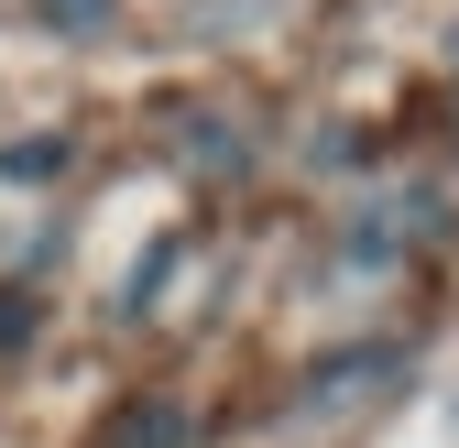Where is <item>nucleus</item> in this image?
<instances>
[{"label":"nucleus","mask_w":459,"mask_h":448,"mask_svg":"<svg viewBox=\"0 0 459 448\" xmlns=\"http://www.w3.org/2000/svg\"><path fill=\"white\" fill-rule=\"evenodd\" d=\"M394 383H405V350L394 340H372V350H339V361H317L307 372V416H361V405H383Z\"/></svg>","instance_id":"1"},{"label":"nucleus","mask_w":459,"mask_h":448,"mask_svg":"<svg viewBox=\"0 0 459 448\" xmlns=\"http://www.w3.org/2000/svg\"><path fill=\"white\" fill-rule=\"evenodd\" d=\"M109 448H176V405H132V426H109Z\"/></svg>","instance_id":"2"}]
</instances>
